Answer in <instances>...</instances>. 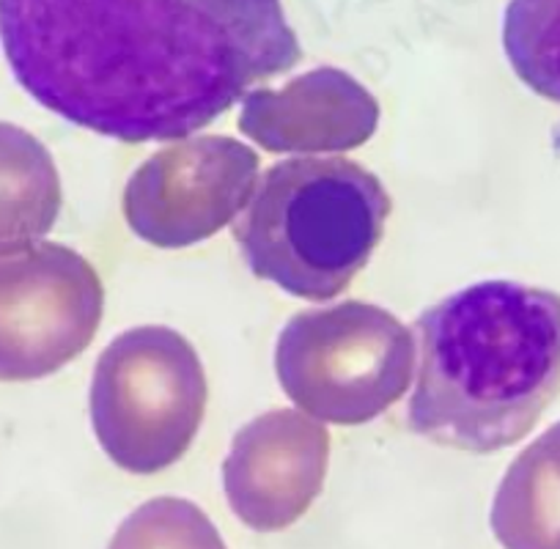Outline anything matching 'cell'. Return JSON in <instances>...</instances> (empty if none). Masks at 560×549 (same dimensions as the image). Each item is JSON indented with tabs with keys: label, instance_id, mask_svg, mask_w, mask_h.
Segmentation results:
<instances>
[{
	"label": "cell",
	"instance_id": "2",
	"mask_svg": "<svg viewBox=\"0 0 560 549\" xmlns=\"http://www.w3.org/2000/svg\"><path fill=\"white\" fill-rule=\"evenodd\" d=\"M420 369L409 429L429 443L494 454L520 443L560 393V294L483 281L415 325Z\"/></svg>",
	"mask_w": 560,
	"mask_h": 549
},
{
	"label": "cell",
	"instance_id": "11",
	"mask_svg": "<svg viewBox=\"0 0 560 549\" xmlns=\"http://www.w3.org/2000/svg\"><path fill=\"white\" fill-rule=\"evenodd\" d=\"M61 212V182L34 135L0 124V250L31 245Z\"/></svg>",
	"mask_w": 560,
	"mask_h": 549
},
{
	"label": "cell",
	"instance_id": "7",
	"mask_svg": "<svg viewBox=\"0 0 560 549\" xmlns=\"http://www.w3.org/2000/svg\"><path fill=\"white\" fill-rule=\"evenodd\" d=\"M258 157L250 147L207 135L160 149L124 190L129 229L154 247H187L229 225L250 201Z\"/></svg>",
	"mask_w": 560,
	"mask_h": 549
},
{
	"label": "cell",
	"instance_id": "9",
	"mask_svg": "<svg viewBox=\"0 0 560 549\" xmlns=\"http://www.w3.org/2000/svg\"><path fill=\"white\" fill-rule=\"evenodd\" d=\"M380 105L365 85L336 67L294 78L280 91H250L240 129L267 152H349L369 141Z\"/></svg>",
	"mask_w": 560,
	"mask_h": 549
},
{
	"label": "cell",
	"instance_id": "5",
	"mask_svg": "<svg viewBox=\"0 0 560 549\" xmlns=\"http://www.w3.org/2000/svg\"><path fill=\"white\" fill-rule=\"evenodd\" d=\"M275 371L311 418L360 427L407 393L415 341L390 311L352 300L294 316L275 347Z\"/></svg>",
	"mask_w": 560,
	"mask_h": 549
},
{
	"label": "cell",
	"instance_id": "12",
	"mask_svg": "<svg viewBox=\"0 0 560 549\" xmlns=\"http://www.w3.org/2000/svg\"><path fill=\"white\" fill-rule=\"evenodd\" d=\"M503 47L516 78L560 105V0H509Z\"/></svg>",
	"mask_w": 560,
	"mask_h": 549
},
{
	"label": "cell",
	"instance_id": "10",
	"mask_svg": "<svg viewBox=\"0 0 560 549\" xmlns=\"http://www.w3.org/2000/svg\"><path fill=\"white\" fill-rule=\"evenodd\" d=\"M492 530L505 549H560V423L509 467Z\"/></svg>",
	"mask_w": 560,
	"mask_h": 549
},
{
	"label": "cell",
	"instance_id": "6",
	"mask_svg": "<svg viewBox=\"0 0 560 549\" xmlns=\"http://www.w3.org/2000/svg\"><path fill=\"white\" fill-rule=\"evenodd\" d=\"M105 292L96 269L56 242L0 250V382L42 379L91 347Z\"/></svg>",
	"mask_w": 560,
	"mask_h": 549
},
{
	"label": "cell",
	"instance_id": "4",
	"mask_svg": "<svg viewBox=\"0 0 560 549\" xmlns=\"http://www.w3.org/2000/svg\"><path fill=\"white\" fill-rule=\"evenodd\" d=\"M207 396L203 365L182 332L135 327L96 360L91 423L113 465L152 476L187 454Z\"/></svg>",
	"mask_w": 560,
	"mask_h": 549
},
{
	"label": "cell",
	"instance_id": "3",
	"mask_svg": "<svg viewBox=\"0 0 560 549\" xmlns=\"http://www.w3.org/2000/svg\"><path fill=\"white\" fill-rule=\"evenodd\" d=\"M390 207L382 182L352 160H283L256 182L234 240L256 278L325 303L374 256Z\"/></svg>",
	"mask_w": 560,
	"mask_h": 549
},
{
	"label": "cell",
	"instance_id": "1",
	"mask_svg": "<svg viewBox=\"0 0 560 549\" xmlns=\"http://www.w3.org/2000/svg\"><path fill=\"white\" fill-rule=\"evenodd\" d=\"M0 45L39 105L124 143L187 138L303 58L280 0H0Z\"/></svg>",
	"mask_w": 560,
	"mask_h": 549
},
{
	"label": "cell",
	"instance_id": "13",
	"mask_svg": "<svg viewBox=\"0 0 560 549\" xmlns=\"http://www.w3.org/2000/svg\"><path fill=\"white\" fill-rule=\"evenodd\" d=\"M107 549H225V544L196 503L154 498L121 522Z\"/></svg>",
	"mask_w": 560,
	"mask_h": 549
},
{
	"label": "cell",
	"instance_id": "8",
	"mask_svg": "<svg viewBox=\"0 0 560 549\" xmlns=\"http://www.w3.org/2000/svg\"><path fill=\"white\" fill-rule=\"evenodd\" d=\"M330 434L298 409H272L247 423L223 462L231 511L258 533L283 530L325 487Z\"/></svg>",
	"mask_w": 560,
	"mask_h": 549
}]
</instances>
